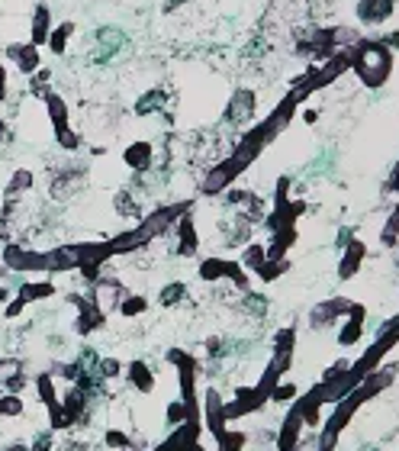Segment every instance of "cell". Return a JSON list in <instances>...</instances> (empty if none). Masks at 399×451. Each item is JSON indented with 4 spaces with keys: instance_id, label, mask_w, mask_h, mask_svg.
Listing matches in <instances>:
<instances>
[{
    "instance_id": "1",
    "label": "cell",
    "mask_w": 399,
    "mask_h": 451,
    "mask_svg": "<svg viewBox=\"0 0 399 451\" xmlns=\"http://www.w3.org/2000/svg\"><path fill=\"white\" fill-rule=\"evenodd\" d=\"M399 367H384V371H374V374H367L357 387H354L348 397H341L338 403H335V413L329 416V422H325V432L322 438H319V451H335V445H338V436L345 432V426L351 422V416L361 409L367 400H374L380 390H386L393 381H396Z\"/></svg>"
},
{
    "instance_id": "2",
    "label": "cell",
    "mask_w": 399,
    "mask_h": 451,
    "mask_svg": "<svg viewBox=\"0 0 399 451\" xmlns=\"http://www.w3.org/2000/svg\"><path fill=\"white\" fill-rule=\"evenodd\" d=\"M351 68L367 87H380V84H386V77H390V71H393V55L384 42L367 39V42H357V46H354Z\"/></svg>"
},
{
    "instance_id": "3",
    "label": "cell",
    "mask_w": 399,
    "mask_h": 451,
    "mask_svg": "<svg viewBox=\"0 0 399 451\" xmlns=\"http://www.w3.org/2000/svg\"><path fill=\"white\" fill-rule=\"evenodd\" d=\"M396 342H399V316L390 322V326H386L384 332H380V338H376V342L370 345L367 352H364L361 358L354 361L351 367H348V371H351V377H354V381H364V377H367V374H374L376 367H380V361H384L386 355H390V348H393V345H396Z\"/></svg>"
},
{
    "instance_id": "4",
    "label": "cell",
    "mask_w": 399,
    "mask_h": 451,
    "mask_svg": "<svg viewBox=\"0 0 399 451\" xmlns=\"http://www.w3.org/2000/svg\"><path fill=\"white\" fill-rule=\"evenodd\" d=\"M184 213H190V200H184V203H171V207H161V210H155V213H148L142 222H139L136 229L145 236V242H151V239H158V236H165L167 229H171L174 222L181 220Z\"/></svg>"
},
{
    "instance_id": "5",
    "label": "cell",
    "mask_w": 399,
    "mask_h": 451,
    "mask_svg": "<svg viewBox=\"0 0 399 451\" xmlns=\"http://www.w3.org/2000/svg\"><path fill=\"white\" fill-rule=\"evenodd\" d=\"M241 171H245V165H241V161L235 158V155H229V158L222 161V165H216V168H213L210 174L203 177V184H200V191H203L206 197H216V193L226 191V187L235 181V177L241 174Z\"/></svg>"
},
{
    "instance_id": "6",
    "label": "cell",
    "mask_w": 399,
    "mask_h": 451,
    "mask_svg": "<svg viewBox=\"0 0 399 451\" xmlns=\"http://www.w3.org/2000/svg\"><path fill=\"white\" fill-rule=\"evenodd\" d=\"M36 393L42 400V406L49 409V419H52V428H68V419H65V409L58 403V390H55L52 374H36Z\"/></svg>"
},
{
    "instance_id": "7",
    "label": "cell",
    "mask_w": 399,
    "mask_h": 451,
    "mask_svg": "<svg viewBox=\"0 0 399 451\" xmlns=\"http://www.w3.org/2000/svg\"><path fill=\"white\" fill-rule=\"evenodd\" d=\"M4 268L13 271H42V252H32L23 245H4Z\"/></svg>"
},
{
    "instance_id": "8",
    "label": "cell",
    "mask_w": 399,
    "mask_h": 451,
    "mask_svg": "<svg viewBox=\"0 0 399 451\" xmlns=\"http://www.w3.org/2000/svg\"><path fill=\"white\" fill-rule=\"evenodd\" d=\"M42 271H46V274H65V271H77L75 245H55V248L42 252Z\"/></svg>"
},
{
    "instance_id": "9",
    "label": "cell",
    "mask_w": 399,
    "mask_h": 451,
    "mask_svg": "<svg viewBox=\"0 0 399 451\" xmlns=\"http://www.w3.org/2000/svg\"><path fill=\"white\" fill-rule=\"evenodd\" d=\"M226 403H222V397H219L216 390H206V400H203V426L213 432V438H222V432H226Z\"/></svg>"
},
{
    "instance_id": "10",
    "label": "cell",
    "mask_w": 399,
    "mask_h": 451,
    "mask_svg": "<svg viewBox=\"0 0 399 451\" xmlns=\"http://www.w3.org/2000/svg\"><path fill=\"white\" fill-rule=\"evenodd\" d=\"M290 364H293V355H274V361L267 364V371L261 374V381L255 383V390L261 400H271V390L280 383V377L290 371Z\"/></svg>"
},
{
    "instance_id": "11",
    "label": "cell",
    "mask_w": 399,
    "mask_h": 451,
    "mask_svg": "<svg viewBox=\"0 0 399 451\" xmlns=\"http://www.w3.org/2000/svg\"><path fill=\"white\" fill-rule=\"evenodd\" d=\"M7 58L13 61L16 68L23 71V75H36L39 68H42V58H39V49L32 46L30 39H26V42H10L7 46Z\"/></svg>"
},
{
    "instance_id": "12",
    "label": "cell",
    "mask_w": 399,
    "mask_h": 451,
    "mask_svg": "<svg viewBox=\"0 0 399 451\" xmlns=\"http://www.w3.org/2000/svg\"><path fill=\"white\" fill-rule=\"evenodd\" d=\"M267 400L258 397L255 387H239L235 390V400L226 403V419H239V416H248V413H258Z\"/></svg>"
},
{
    "instance_id": "13",
    "label": "cell",
    "mask_w": 399,
    "mask_h": 451,
    "mask_svg": "<svg viewBox=\"0 0 399 451\" xmlns=\"http://www.w3.org/2000/svg\"><path fill=\"white\" fill-rule=\"evenodd\" d=\"M75 255H77V268L81 265H100L103 268L106 261L113 258V248H110V242H77Z\"/></svg>"
},
{
    "instance_id": "14",
    "label": "cell",
    "mask_w": 399,
    "mask_h": 451,
    "mask_svg": "<svg viewBox=\"0 0 399 451\" xmlns=\"http://www.w3.org/2000/svg\"><path fill=\"white\" fill-rule=\"evenodd\" d=\"M364 258H367V245L357 242V239H351L345 248V255H341V265H338V277L341 281H351L357 271H361Z\"/></svg>"
},
{
    "instance_id": "15",
    "label": "cell",
    "mask_w": 399,
    "mask_h": 451,
    "mask_svg": "<svg viewBox=\"0 0 399 451\" xmlns=\"http://www.w3.org/2000/svg\"><path fill=\"white\" fill-rule=\"evenodd\" d=\"M351 300H345V297H331V300H325V303H319L316 310H312V326H329L331 319H338V316H348L351 313Z\"/></svg>"
},
{
    "instance_id": "16",
    "label": "cell",
    "mask_w": 399,
    "mask_h": 451,
    "mask_svg": "<svg viewBox=\"0 0 399 451\" xmlns=\"http://www.w3.org/2000/svg\"><path fill=\"white\" fill-rule=\"evenodd\" d=\"M393 16V0H357V20L361 23H386Z\"/></svg>"
},
{
    "instance_id": "17",
    "label": "cell",
    "mask_w": 399,
    "mask_h": 451,
    "mask_svg": "<svg viewBox=\"0 0 399 451\" xmlns=\"http://www.w3.org/2000/svg\"><path fill=\"white\" fill-rule=\"evenodd\" d=\"M300 426H303V413L300 406H290V413H286L284 419V428H280L277 436V451H293L296 448V438H300Z\"/></svg>"
},
{
    "instance_id": "18",
    "label": "cell",
    "mask_w": 399,
    "mask_h": 451,
    "mask_svg": "<svg viewBox=\"0 0 399 451\" xmlns=\"http://www.w3.org/2000/svg\"><path fill=\"white\" fill-rule=\"evenodd\" d=\"M49 32H52V10L46 4H36L32 10V30H30V42L32 46H46L49 42Z\"/></svg>"
},
{
    "instance_id": "19",
    "label": "cell",
    "mask_w": 399,
    "mask_h": 451,
    "mask_svg": "<svg viewBox=\"0 0 399 451\" xmlns=\"http://www.w3.org/2000/svg\"><path fill=\"white\" fill-rule=\"evenodd\" d=\"M42 100H46V110H49V120H52V129H55V132H65V129H71V120H68V103H65V97H61L58 91H49Z\"/></svg>"
},
{
    "instance_id": "20",
    "label": "cell",
    "mask_w": 399,
    "mask_h": 451,
    "mask_svg": "<svg viewBox=\"0 0 399 451\" xmlns=\"http://www.w3.org/2000/svg\"><path fill=\"white\" fill-rule=\"evenodd\" d=\"M364 316H367V310H364L361 303H354L351 313H348V322L341 326V332H338V345H341V348H348V345H354L357 338H361V332H364Z\"/></svg>"
},
{
    "instance_id": "21",
    "label": "cell",
    "mask_w": 399,
    "mask_h": 451,
    "mask_svg": "<svg viewBox=\"0 0 399 451\" xmlns=\"http://www.w3.org/2000/svg\"><path fill=\"white\" fill-rule=\"evenodd\" d=\"M177 239H181V248H177V252H181L184 258L196 255V248H200V236H196V226H194V216L190 213H184L181 220H177Z\"/></svg>"
},
{
    "instance_id": "22",
    "label": "cell",
    "mask_w": 399,
    "mask_h": 451,
    "mask_svg": "<svg viewBox=\"0 0 399 451\" xmlns=\"http://www.w3.org/2000/svg\"><path fill=\"white\" fill-rule=\"evenodd\" d=\"M55 293H58V291H55L52 281H23V284H20V291H16V297L30 306V303H39V300L55 297Z\"/></svg>"
},
{
    "instance_id": "23",
    "label": "cell",
    "mask_w": 399,
    "mask_h": 451,
    "mask_svg": "<svg viewBox=\"0 0 399 451\" xmlns=\"http://www.w3.org/2000/svg\"><path fill=\"white\" fill-rule=\"evenodd\" d=\"M293 242H296V226H290V229H277V232H274V239H271V245L264 248L267 261H284Z\"/></svg>"
},
{
    "instance_id": "24",
    "label": "cell",
    "mask_w": 399,
    "mask_h": 451,
    "mask_svg": "<svg viewBox=\"0 0 399 451\" xmlns=\"http://www.w3.org/2000/svg\"><path fill=\"white\" fill-rule=\"evenodd\" d=\"M126 377H129V383H132L139 393L155 390V374H151V367L145 364V361H132V364L126 367Z\"/></svg>"
},
{
    "instance_id": "25",
    "label": "cell",
    "mask_w": 399,
    "mask_h": 451,
    "mask_svg": "<svg viewBox=\"0 0 399 451\" xmlns=\"http://www.w3.org/2000/svg\"><path fill=\"white\" fill-rule=\"evenodd\" d=\"M296 107H300V100H296V94L290 91V94H286V97L277 103V110H274V113L267 116V122H271V129H274V132H280V129H284L286 122L293 120Z\"/></svg>"
},
{
    "instance_id": "26",
    "label": "cell",
    "mask_w": 399,
    "mask_h": 451,
    "mask_svg": "<svg viewBox=\"0 0 399 451\" xmlns=\"http://www.w3.org/2000/svg\"><path fill=\"white\" fill-rule=\"evenodd\" d=\"M71 36H75V23H71V20L52 26V32H49V42H46L49 52H52V55H65V52H68Z\"/></svg>"
},
{
    "instance_id": "27",
    "label": "cell",
    "mask_w": 399,
    "mask_h": 451,
    "mask_svg": "<svg viewBox=\"0 0 399 451\" xmlns=\"http://www.w3.org/2000/svg\"><path fill=\"white\" fill-rule=\"evenodd\" d=\"M122 161H126L132 171H145L151 165V142H132V146L122 152Z\"/></svg>"
},
{
    "instance_id": "28",
    "label": "cell",
    "mask_w": 399,
    "mask_h": 451,
    "mask_svg": "<svg viewBox=\"0 0 399 451\" xmlns=\"http://www.w3.org/2000/svg\"><path fill=\"white\" fill-rule=\"evenodd\" d=\"M251 110H255V94H251V91H239L232 97V103H229V110H226V120L229 122H239V120H245V116H251Z\"/></svg>"
},
{
    "instance_id": "29",
    "label": "cell",
    "mask_w": 399,
    "mask_h": 451,
    "mask_svg": "<svg viewBox=\"0 0 399 451\" xmlns=\"http://www.w3.org/2000/svg\"><path fill=\"white\" fill-rule=\"evenodd\" d=\"M32 181H36V177H32L30 168H16L13 177L7 181V191H4L7 193V200H20L26 191H32Z\"/></svg>"
},
{
    "instance_id": "30",
    "label": "cell",
    "mask_w": 399,
    "mask_h": 451,
    "mask_svg": "<svg viewBox=\"0 0 399 451\" xmlns=\"http://www.w3.org/2000/svg\"><path fill=\"white\" fill-rule=\"evenodd\" d=\"M229 268H232V261L206 258L200 261V281H222V277H229Z\"/></svg>"
},
{
    "instance_id": "31",
    "label": "cell",
    "mask_w": 399,
    "mask_h": 451,
    "mask_svg": "<svg viewBox=\"0 0 399 451\" xmlns=\"http://www.w3.org/2000/svg\"><path fill=\"white\" fill-rule=\"evenodd\" d=\"M245 442H248V436H245V432H232V428H226L222 438H216L219 451H241L245 448Z\"/></svg>"
},
{
    "instance_id": "32",
    "label": "cell",
    "mask_w": 399,
    "mask_h": 451,
    "mask_svg": "<svg viewBox=\"0 0 399 451\" xmlns=\"http://www.w3.org/2000/svg\"><path fill=\"white\" fill-rule=\"evenodd\" d=\"M145 310H148V300H145V297H122V300H120V313L126 316V319H132V316L145 313Z\"/></svg>"
},
{
    "instance_id": "33",
    "label": "cell",
    "mask_w": 399,
    "mask_h": 451,
    "mask_svg": "<svg viewBox=\"0 0 399 451\" xmlns=\"http://www.w3.org/2000/svg\"><path fill=\"white\" fill-rule=\"evenodd\" d=\"M293 342H296V329H280L274 336V355H293Z\"/></svg>"
},
{
    "instance_id": "34",
    "label": "cell",
    "mask_w": 399,
    "mask_h": 451,
    "mask_svg": "<svg viewBox=\"0 0 399 451\" xmlns=\"http://www.w3.org/2000/svg\"><path fill=\"white\" fill-rule=\"evenodd\" d=\"M26 403L20 393H7V397H0V416H23Z\"/></svg>"
},
{
    "instance_id": "35",
    "label": "cell",
    "mask_w": 399,
    "mask_h": 451,
    "mask_svg": "<svg viewBox=\"0 0 399 451\" xmlns=\"http://www.w3.org/2000/svg\"><path fill=\"white\" fill-rule=\"evenodd\" d=\"M184 297H187V284L174 281V284H167L165 291H161V306H174V303H181Z\"/></svg>"
},
{
    "instance_id": "36",
    "label": "cell",
    "mask_w": 399,
    "mask_h": 451,
    "mask_svg": "<svg viewBox=\"0 0 399 451\" xmlns=\"http://www.w3.org/2000/svg\"><path fill=\"white\" fill-rule=\"evenodd\" d=\"M267 261V255H264V245H248V252H245V258L239 261L241 268H248V271H258Z\"/></svg>"
},
{
    "instance_id": "37",
    "label": "cell",
    "mask_w": 399,
    "mask_h": 451,
    "mask_svg": "<svg viewBox=\"0 0 399 451\" xmlns=\"http://www.w3.org/2000/svg\"><path fill=\"white\" fill-rule=\"evenodd\" d=\"M286 268H290L286 261H264L261 268H258V277H261V281H277Z\"/></svg>"
},
{
    "instance_id": "38",
    "label": "cell",
    "mask_w": 399,
    "mask_h": 451,
    "mask_svg": "<svg viewBox=\"0 0 399 451\" xmlns=\"http://www.w3.org/2000/svg\"><path fill=\"white\" fill-rule=\"evenodd\" d=\"M396 239H399V207L390 213V222H386V229H384V236H380V242H384V245H396Z\"/></svg>"
},
{
    "instance_id": "39",
    "label": "cell",
    "mask_w": 399,
    "mask_h": 451,
    "mask_svg": "<svg viewBox=\"0 0 399 451\" xmlns=\"http://www.w3.org/2000/svg\"><path fill=\"white\" fill-rule=\"evenodd\" d=\"M161 100H165V91H151L148 97H142L136 103V113H148V110H155L161 103Z\"/></svg>"
},
{
    "instance_id": "40",
    "label": "cell",
    "mask_w": 399,
    "mask_h": 451,
    "mask_svg": "<svg viewBox=\"0 0 399 451\" xmlns=\"http://www.w3.org/2000/svg\"><path fill=\"white\" fill-rule=\"evenodd\" d=\"M106 445L116 451H129V436L120 432V428H110V432H106Z\"/></svg>"
},
{
    "instance_id": "41",
    "label": "cell",
    "mask_w": 399,
    "mask_h": 451,
    "mask_svg": "<svg viewBox=\"0 0 399 451\" xmlns=\"http://www.w3.org/2000/svg\"><path fill=\"white\" fill-rule=\"evenodd\" d=\"M55 139H58L61 148H68V152H75L77 146H81V136H77L75 129H65V132H55Z\"/></svg>"
},
{
    "instance_id": "42",
    "label": "cell",
    "mask_w": 399,
    "mask_h": 451,
    "mask_svg": "<svg viewBox=\"0 0 399 451\" xmlns=\"http://www.w3.org/2000/svg\"><path fill=\"white\" fill-rule=\"evenodd\" d=\"M184 419H187V409H184L181 400H174V403L167 406V422H171V426H184Z\"/></svg>"
},
{
    "instance_id": "43",
    "label": "cell",
    "mask_w": 399,
    "mask_h": 451,
    "mask_svg": "<svg viewBox=\"0 0 399 451\" xmlns=\"http://www.w3.org/2000/svg\"><path fill=\"white\" fill-rule=\"evenodd\" d=\"M293 397H296V387H293V383H277V387L271 390V400H274V403H284V400H293Z\"/></svg>"
},
{
    "instance_id": "44",
    "label": "cell",
    "mask_w": 399,
    "mask_h": 451,
    "mask_svg": "<svg viewBox=\"0 0 399 451\" xmlns=\"http://www.w3.org/2000/svg\"><path fill=\"white\" fill-rule=\"evenodd\" d=\"M23 310H26L23 300H20V297H10V303L4 306V316H7V319H16V316L23 313Z\"/></svg>"
},
{
    "instance_id": "45",
    "label": "cell",
    "mask_w": 399,
    "mask_h": 451,
    "mask_svg": "<svg viewBox=\"0 0 399 451\" xmlns=\"http://www.w3.org/2000/svg\"><path fill=\"white\" fill-rule=\"evenodd\" d=\"M120 371H122V367H120V361H116V358H106V361H103V374H106V377H116Z\"/></svg>"
},
{
    "instance_id": "46",
    "label": "cell",
    "mask_w": 399,
    "mask_h": 451,
    "mask_svg": "<svg viewBox=\"0 0 399 451\" xmlns=\"http://www.w3.org/2000/svg\"><path fill=\"white\" fill-rule=\"evenodd\" d=\"M386 191H390V193H399V165H396V168H393L390 181H386Z\"/></svg>"
},
{
    "instance_id": "47",
    "label": "cell",
    "mask_w": 399,
    "mask_h": 451,
    "mask_svg": "<svg viewBox=\"0 0 399 451\" xmlns=\"http://www.w3.org/2000/svg\"><path fill=\"white\" fill-rule=\"evenodd\" d=\"M10 136H13V132H10V126L4 120H0V146H7L10 142Z\"/></svg>"
},
{
    "instance_id": "48",
    "label": "cell",
    "mask_w": 399,
    "mask_h": 451,
    "mask_svg": "<svg viewBox=\"0 0 399 451\" xmlns=\"http://www.w3.org/2000/svg\"><path fill=\"white\" fill-rule=\"evenodd\" d=\"M10 297H13V293H10V287H7V284H0V306H7Z\"/></svg>"
},
{
    "instance_id": "49",
    "label": "cell",
    "mask_w": 399,
    "mask_h": 451,
    "mask_svg": "<svg viewBox=\"0 0 399 451\" xmlns=\"http://www.w3.org/2000/svg\"><path fill=\"white\" fill-rule=\"evenodd\" d=\"M184 4H187V0H167V4H165V13H174V10L184 7Z\"/></svg>"
},
{
    "instance_id": "50",
    "label": "cell",
    "mask_w": 399,
    "mask_h": 451,
    "mask_svg": "<svg viewBox=\"0 0 399 451\" xmlns=\"http://www.w3.org/2000/svg\"><path fill=\"white\" fill-rule=\"evenodd\" d=\"M384 46H386V49H390V46H393V49H399V32H390Z\"/></svg>"
},
{
    "instance_id": "51",
    "label": "cell",
    "mask_w": 399,
    "mask_h": 451,
    "mask_svg": "<svg viewBox=\"0 0 399 451\" xmlns=\"http://www.w3.org/2000/svg\"><path fill=\"white\" fill-rule=\"evenodd\" d=\"M303 120H306V122H316L319 113H316V110H306V116H303Z\"/></svg>"
},
{
    "instance_id": "52",
    "label": "cell",
    "mask_w": 399,
    "mask_h": 451,
    "mask_svg": "<svg viewBox=\"0 0 399 451\" xmlns=\"http://www.w3.org/2000/svg\"><path fill=\"white\" fill-rule=\"evenodd\" d=\"M7 277H10V271H7V268H4V265H0V284L7 281Z\"/></svg>"
},
{
    "instance_id": "53",
    "label": "cell",
    "mask_w": 399,
    "mask_h": 451,
    "mask_svg": "<svg viewBox=\"0 0 399 451\" xmlns=\"http://www.w3.org/2000/svg\"><path fill=\"white\" fill-rule=\"evenodd\" d=\"M7 451H26V445H10Z\"/></svg>"
},
{
    "instance_id": "54",
    "label": "cell",
    "mask_w": 399,
    "mask_h": 451,
    "mask_svg": "<svg viewBox=\"0 0 399 451\" xmlns=\"http://www.w3.org/2000/svg\"><path fill=\"white\" fill-rule=\"evenodd\" d=\"M0 77H7V68H4V65H0Z\"/></svg>"
}]
</instances>
